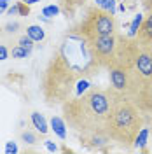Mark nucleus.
<instances>
[{
    "label": "nucleus",
    "instance_id": "obj_1",
    "mask_svg": "<svg viewBox=\"0 0 152 154\" xmlns=\"http://www.w3.org/2000/svg\"><path fill=\"white\" fill-rule=\"evenodd\" d=\"M110 93L108 88L89 86L84 93L70 96L61 105L63 119L74 131L81 137H89L95 133H105L107 121L110 116Z\"/></svg>",
    "mask_w": 152,
    "mask_h": 154
},
{
    "label": "nucleus",
    "instance_id": "obj_2",
    "mask_svg": "<svg viewBox=\"0 0 152 154\" xmlns=\"http://www.w3.org/2000/svg\"><path fill=\"white\" fill-rule=\"evenodd\" d=\"M86 70L74 67L65 48H59L49 58L40 77V91L49 107L63 105L75 91L77 82L84 77Z\"/></svg>",
    "mask_w": 152,
    "mask_h": 154
},
{
    "label": "nucleus",
    "instance_id": "obj_3",
    "mask_svg": "<svg viewBox=\"0 0 152 154\" xmlns=\"http://www.w3.org/2000/svg\"><path fill=\"white\" fill-rule=\"evenodd\" d=\"M108 93H110L112 107H110V116L107 121L105 133L115 144L123 147H131L138 131L143 126V112L131 100L117 93L115 89L108 88Z\"/></svg>",
    "mask_w": 152,
    "mask_h": 154
},
{
    "label": "nucleus",
    "instance_id": "obj_4",
    "mask_svg": "<svg viewBox=\"0 0 152 154\" xmlns=\"http://www.w3.org/2000/svg\"><path fill=\"white\" fill-rule=\"evenodd\" d=\"M115 32H117L115 16L112 12L95 5V7L87 9L82 21L72 28L70 35L81 38V40H87V38L96 37V35H108V33H115Z\"/></svg>",
    "mask_w": 152,
    "mask_h": 154
},
{
    "label": "nucleus",
    "instance_id": "obj_5",
    "mask_svg": "<svg viewBox=\"0 0 152 154\" xmlns=\"http://www.w3.org/2000/svg\"><path fill=\"white\" fill-rule=\"evenodd\" d=\"M89 53V61L96 68H108L115 54L117 46V32L108 35H96L93 38L82 40Z\"/></svg>",
    "mask_w": 152,
    "mask_h": 154
},
{
    "label": "nucleus",
    "instance_id": "obj_6",
    "mask_svg": "<svg viewBox=\"0 0 152 154\" xmlns=\"http://www.w3.org/2000/svg\"><path fill=\"white\" fill-rule=\"evenodd\" d=\"M143 7L147 9V16H143V23L135 38L152 51V0H143Z\"/></svg>",
    "mask_w": 152,
    "mask_h": 154
},
{
    "label": "nucleus",
    "instance_id": "obj_7",
    "mask_svg": "<svg viewBox=\"0 0 152 154\" xmlns=\"http://www.w3.org/2000/svg\"><path fill=\"white\" fill-rule=\"evenodd\" d=\"M84 4H86V0H59V9H61V12H65L67 16H72Z\"/></svg>",
    "mask_w": 152,
    "mask_h": 154
},
{
    "label": "nucleus",
    "instance_id": "obj_8",
    "mask_svg": "<svg viewBox=\"0 0 152 154\" xmlns=\"http://www.w3.org/2000/svg\"><path fill=\"white\" fill-rule=\"evenodd\" d=\"M32 125L37 130V133H40V135H46L49 131L47 121L44 119V116L38 114V112H32Z\"/></svg>",
    "mask_w": 152,
    "mask_h": 154
},
{
    "label": "nucleus",
    "instance_id": "obj_9",
    "mask_svg": "<svg viewBox=\"0 0 152 154\" xmlns=\"http://www.w3.org/2000/svg\"><path fill=\"white\" fill-rule=\"evenodd\" d=\"M51 128H53V131H54L59 138H67V123H65V119H61V117H58V116H53V119H51Z\"/></svg>",
    "mask_w": 152,
    "mask_h": 154
},
{
    "label": "nucleus",
    "instance_id": "obj_10",
    "mask_svg": "<svg viewBox=\"0 0 152 154\" xmlns=\"http://www.w3.org/2000/svg\"><path fill=\"white\" fill-rule=\"evenodd\" d=\"M26 35L32 37L35 42H38V40H44L46 32H44L42 26H38V25H30V26H26Z\"/></svg>",
    "mask_w": 152,
    "mask_h": 154
},
{
    "label": "nucleus",
    "instance_id": "obj_11",
    "mask_svg": "<svg viewBox=\"0 0 152 154\" xmlns=\"http://www.w3.org/2000/svg\"><path fill=\"white\" fill-rule=\"evenodd\" d=\"M147 140H149V128H145V126H142V130L138 131V135H136V138H135V147H140V149H143L145 147V144H147Z\"/></svg>",
    "mask_w": 152,
    "mask_h": 154
},
{
    "label": "nucleus",
    "instance_id": "obj_12",
    "mask_svg": "<svg viewBox=\"0 0 152 154\" xmlns=\"http://www.w3.org/2000/svg\"><path fill=\"white\" fill-rule=\"evenodd\" d=\"M142 23H143V16L142 14H136L135 19L131 21V25H129V32H128L126 35H128V37H136V33H138V30L142 26Z\"/></svg>",
    "mask_w": 152,
    "mask_h": 154
},
{
    "label": "nucleus",
    "instance_id": "obj_13",
    "mask_svg": "<svg viewBox=\"0 0 152 154\" xmlns=\"http://www.w3.org/2000/svg\"><path fill=\"white\" fill-rule=\"evenodd\" d=\"M11 56L16 58V60H23V58H28L30 56V51L25 48H21V46H14V48L11 49Z\"/></svg>",
    "mask_w": 152,
    "mask_h": 154
},
{
    "label": "nucleus",
    "instance_id": "obj_14",
    "mask_svg": "<svg viewBox=\"0 0 152 154\" xmlns=\"http://www.w3.org/2000/svg\"><path fill=\"white\" fill-rule=\"evenodd\" d=\"M95 4L100 9L108 11V12L115 14V0H95Z\"/></svg>",
    "mask_w": 152,
    "mask_h": 154
},
{
    "label": "nucleus",
    "instance_id": "obj_15",
    "mask_svg": "<svg viewBox=\"0 0 152 154\" xmlns=\"http://www.w3.org/2000/svg\"><path fill=\"white\" fill-rule=\"evenodd\" d=\"M18 44H19V46H21V48L28 49L30 53H32V51H33V46H35V40H33V38H32V37H28V35L25 33V35H21V37H19Z\"/></svg>",
    "mask_w": 152,
    "mask_h": 154
},
{
    "label": "nucleus",
    "instance_id": "obj_16",
    "mask_svg": "<svg viewBox=\"0 0 152 154\" xmlns=\"http://www.w3.org/2000/svg\"><path fill=\"white\" fill-rule=\"evenodd\" d=\"M61 12V9H59V5H46L44 9H42V16H46V18H54V16H58Z\"/></svg>",
    "mask_w": 152,
    "mask_h": 154
},
{
    "label": "nucleus",
    "instance_id": "obj_17",
    "mask_svg": "<svg viewBox=\"0 0 152 154\" xmlns=\"http://www.w3.org/2000/svg\"><path fill=\"white\" fill-rule=\"evenodd\" d=\"M21 140L25 142V144H37V135L32 133V131H23L21 133Z\"/></svg>",
    "mask_w": 152,
    "mask_h": 154
},
{
    "label": "nucleus",
    "instance_id": "obj_18",
    "mask_svg": "<svg viewBox=\"0 0 152 154\" xmlns=\"http://www.w3.org/2000/svg\"><path fill=\"white\" fill-rule=\"evenodd\" d=\"M21 28V25H19L18 21H12V23H7L5 25V33H9V35H14L18 30Z\"/></svg>",
    "mask_w": 152,
    "mask_h": 154
},
{
    "label": "nucleus",
    "instance_id": "obj_19",
    "mask_svg": "<svg viewBox=\"0 0 152 154\" xmlns=\"http://www.w3.org/2000/svg\"><path fill=\"white\" fill-rule=\"evenodd\" d=\"M18 7H19V16H28V14H30L28 4H25L23 0H21V2H18Z\"/></svg>",
    "mask_w": 152,
    "mask_h": 154
},
{
    "label": "nucleus",
    "instance_id": "obj_20",
    "mask_svg": "<svg viewBox=\"0 0 152 154\" xmlns=\"http://www.w3.org/2000/svg\"><path fill=\"white\" fill-rule=\"evenodd\" d=\"M18 14H19V7H18V4H14V5L7 7V16H18Z\"/></svg>",
    "mask_w": 152,
    "mask_h": 154
},
{
    "label": "nucleus",
    "instance_id": "obj_21",
    "mask_svg": "<svg viewBox=\"0 0 152 154\" xmlns=\"http://www.w3.org/2000/svg\"><path fill=\"white\" fill-rule=\"evenodd\" d=\"M9 53H11L9 49L0 44V61H2V60H7V58H9Z\"/></svg>",
    "mask_w": 152,
    "mask_h": 154
},
{
    "label": "nucleus",
    "instance_id": "obj_22",
    "mask_svg": "<svg viewBox=\"0 0 152 154\" xmlns=\"http://www.w3.org/2000/svg\"><path fill=\"white\" fill-rule=\"evenodd\" d=\"M44 145L47 147V151H51V152H56V151H58V145L54 144L53 140H46V142H44Z\"/></svg>",
    "mask_w": 152,
    "mask_h": 154
},
{
    "label": "nucleus",
    "instance_id": "obj_23",
    "mask_svg": "<svg viewBox=\"0 0 152 154\" xmlns=\"http://www.w3.org/2000/svg\"><path fill=\"white\" fill-rule=\"evenodd\" d=\"M5 152H18V147L14 142H7L5 144Z\"/></svg>",
    "mask_w": 152,
    "mask_h": 154
},
{
    "label": "nucleus",
    "instance_id": "obj_24",
    "mask_svg": "<svg viewBox=\"0 0 152 154\" xmlns=\"http://www.w3.org/2000/svg\"><path fill=\"white\" fill-rule=\"evenodd\" d=\"M7 4H9V2H2V0H0V12L7 11Z\"/></svg>",
    "mask_w": 152,
    "mask_h": 154
},
{
    "label": "nucleus",
    "instance_id": "obj_25",
    "mask_svg": "<svg viewBox=\"0 0 152 154\" xmlns=\"http://www.w3.org/2000/svg\"><path fill=\"white\" fill-rule=\"evenodd\" d=\"M25 4H28V5H32V4H37V2H40V0H23Z\"/></svg>",
    "mask_w": 152,
    "mask_h": 154
},
{
    "label": "nucleus",
    "instance_id": "obj_26",
    "mask_svg": "<svg viewBox=\"0 0 152 154\" xmlns=\"http://www.w3.org/2000/svg\"><path fill=\"white\" fill-rule=\"evenodd\" d=\"M2 2H9V0H2Z\"/></svg>",
    "mask_w": 152,
    "mask_h": 154
},
{
    "label": "nucleus",
    "instance_id": "obj_27",
    "mask_svg": "<svg viewBox=\"0 0 152 154\" xmlns=\"http://www.w3.org/2000/svg\"><path fill=\"white\" fill-rule=\"evenodd\" d=\"M0 33H2V26H0Z\"/></svg>",
    "mask_w": 152,
    "mask_h": 154
}]
</instances>
